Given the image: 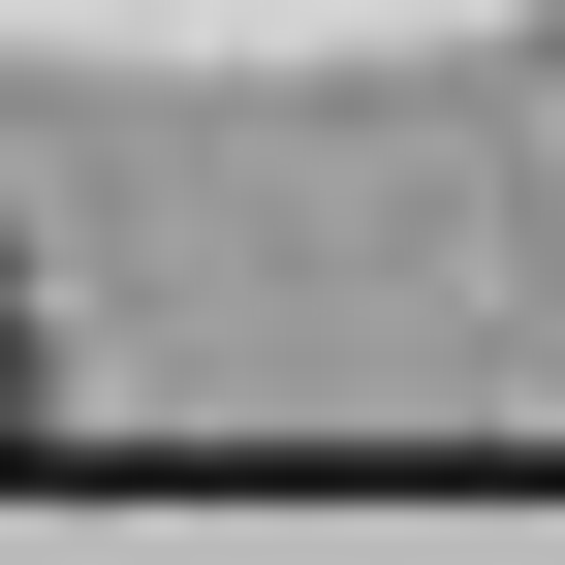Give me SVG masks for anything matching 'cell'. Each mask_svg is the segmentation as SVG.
Returning <instances> with one entry per match:
<instances>
[{
  "instance_id": "obj_1",
  "label": "cell",
  "mask_w": 565,
  "mask_h": 565,
  "mask_svg": "<svg viewBox=\"0 0 565 565\" xmlns=\"http://www.w3.org/2000/svg\"><path fill=\"white\" fill-rule=\"evenodd\" d=\"M0 440H32V282H0Z\"/></svg>"
}]
</instances>
